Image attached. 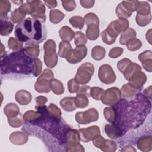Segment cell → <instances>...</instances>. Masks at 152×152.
I'll use <instances>...</instances> for the list:
<instances>
[{
	"label": "cell",
	"instance_id": "cell-32",
	"mask_svg": "<svg viewBox=\"0 0 152 152\" xmlns=\"http://www.w3.org/2000/svg\"><path fill=\"white\" fill-rule=\"evenodd\" d=\"M74 43L77 47L83 46L87 42V37L85 34L80 31H77L74 34Z\"/></svg>",
	"mask_w": 152,
	"mask_h": 152
},
{
	"label": "cell",
	"instance_id": "cell-14",
	"mask_svg": "<svg viewBox=\"0 0 152 152\" xmlns=\"http://www.w3.org/2000/svg\"><path fill=\"white\" fill-rule=\"evenodd\" d=\"M104 131L106 135L112 139L118 138L119 136L123 134V132L121 128L114 123L106 125Z\"/></svg>",
	"mask_w": 152,
	"mask_h": 152
},
{
	"label": "cell",
	"instance_id": "cell-47",
	"mask_svg": "<svg viewBox=\"0 0 152 152\" xmlns=\"http://www.w3.org/2000/svg\"><path fill=\"white\" fill-rule=\"evenodd\" d=\"M42 63L39 59L36 58L33 59V64H32V73L34 75V77L38 76L42 71Z\"/></svg>",
	"mask_w": 152,
	"mask_h": 152
},
{
	"label": "cell",
	"instance_id": "cell-53",
	"mask_svg": "<svg viewBox=\"0 0 152 152\" xmlns=\"http://www.w3.org/2000/svg\"><path fill=\"white\" fill-rule=\"evenodd\" d=\"M79 88V83L76 81L75 78H72L69 80L68 82V88L69 93H75Z\"/></svg>",
	"mask_w": 152,
	"mask_h": 152
},
{
	"label": "cell",
	"instance_id": "cell-54",
	"mask_svg": "<svg viewBox=\"0 0 152 152\" xmlns=\"http://www.w3.org/2000/svg\"><path fill=\"white\" fill-rule=\"evenodd\" d=\"M64 8L67 11H73L76 7V4L74 1H62Z\"/></svg>",
	"mask_w": 152,
	"mask_h": 152
},
{
	"label": "cell",
	"instance_id": "cell-56",
	"mask_svg": "<svg viewBox=\"0 0 152 152\" xmlns=\"http://www.w3.org/2000/svg\"><path fill=\"white\" fill-rule=\"evenodd\" d=\"M91 87L87 86H83L79 87L78 90L76 91L77 94H83L87 96V97H90V90Z\"/></svg>",
	"mask_w": 152,
	"mask_h": 152
},
{
	"label": "cell",
	"instance_id": "cell-25",
	"mask_svg": "<svg viewBox=\"0 0 152 152\" xmlns=\"http://www.w3.org/2000/svg\"><path fill=\"white\" fill-rule=\"evenodd\" d=\"M100 34L99 26L96 24H90L87 26L86 30V36L90 40H96Z\"/></svg>",
	"mask_w": 152,
	"mask_h": 152
},
{
	"label": "cell",
	"instance_id": "cell-30",
	"mask_svg": "<svg viewBox=\"0 0 152 152\" xmlns=\"http://www.w3.org/2000/svg\"><path fill=\"white\" fill-rule=\"evenodd\" d=\"M88 97L83 94H77L75 97V104L77 107L84 108L88 104Z\"/></svg>",
	"mask_w": 152,
	"mask_h": 152
},
{
	"label": "cell",
	"instance_id": "cell-35",
	"mask_svg": "<svg viewBox=\"0 0 152 152\" xmlns=\"http://www.w3.org/2000/svg\"><path fill=\"white\" fill-rule=\"evenodd\" d=\"M116 15L118 18H129L132 13L128 11L122 5V2L119 4L116 8Z\"/></svg>",
	"mask_w": 152,
	"mask_h": 152
},
{
	"label": "cell",
	"instance_id": "cell-26",
	"mask_svg": "<svg viewBox=\"0 0 152 152\" xmlns=\"http://www.w3.org/2000/svg\"><path fill=\"white\" fill-rule=\"evenodd\" d=\"M136 31L132 28H128L127 30L122 33L120 37L119 42L122 45H126L127 42L131 39L136 37Z\"/></svg>",
	"mask_w": 152,
	"mask_h": 152
},
{
	"label": "cell",
	"instance_id": "cell-38",
	"mask_svg": "<svg viewBox=\"0 0 152 152\" xmlns=\"http://www.w3.org/2000/svg\"><path fill=\"white\" fill-rule=\"evenodd\" d=\"M137 11L138 15H147L150 14V5L146 2L139 1V6Z\"/></svg>",
	"mask_w": 152,
	"mask_h": 152
},
{
	"label": "cell",
	"instance_id": "cell-57",
	"mask_svg": "<svg viewBox=\"0 0 152 152\" xmlns=\"http://www.w3.org/2000/svg\"><path fill=\"white\" fill-rule=\"evenodd\" d=\"M80 3L83 7L86 8H91L94 5L95 1H91V0H86V1L81 0L80 1Z\"/></svg>",
	"mask_w": 152,
	"mask_h": 152
},
{
	"label": "cell",
	"instance_id": "cell-15",
	"mask_svg": "<svg viewBox=\"0 0 152 152\" xmlns=\"http://www.w3.org/2000/svg\"><path fill=\"white\" fill-rule=\"evenodd\" d=\"M146 80V75L145 73L140 71L134 75L129 80V84L135 88H140L145 84Z\"/></svg>",
	"mask_w": 152,
	"mask_h": 152
},
{
	"label": "cell",
	"instance_id": "cell-8",
	"mask_svg": "<svg viewBox=\"0 0 152 152\" xmlns=\"http://www.w3.org/2000/svg\"><path fill=\"white\" fill-rule=\"evenodd\" d=\"M98 76L100 81L106 84H112L115 83L116 79L115 73L109 64H103L100 66Z\"/></svg>",
	"mask_w": 152,
	"mask_h": 152
},
{
	"label": "cell",
	"instance_id": "cell-20",
	"mask_svg": "<svg viewBox=\"0 0 152 152\" xmlns=\"http://www.w3.org/2000/svg\"><path fill=\"white\" fill-rule=\"evenodd\" d=\"M59 103L61 107L66 112L74 111L77 109V106L75 104V97H64Z\"/></svg>",
	"mask_w": 152,
	"mask_h": 152
},
{
	"label": "cell",
	"instance_id": "cell-27",
	"mask_svg": "<svg viewBox=\"0 0 152 152\" xmlns=\"http://www.w3.org/2000/svg\"><path fill=\"white\" fill-rule=\"evenodd\" d=\"M51 90L57 95L62 94L64 92V87L63 84L58 80L53 78L50 83Z\"/></svg>",
	"mask_w": 152,
	"mask_h": 152
},
{
	"label": "cell",
	"instance_id": "cell-23",
	"mask_svg": "<svg viewBox=\"0 0 152 152\" xmlns=\"http://www.w3.org/2000/svg\"><path fill=\"white\" fill-rule=\"evenodd\" d=\"M5 115L8 118H12L19 115L20 109L18 106L13 103H10L6 104L4 108Z\"/></svg>",
	"mask_w": 152,
	"mask_h": 152
},
{
	"label": "cell",
	"instance_id": "cell-6",
	"mask_svg": "<svg viewBox=\"0 0 152 152\" xmlns=\"http://www.w3.org/2000/svg\"><path fill=\"white\" fill-rule=\"evenodd\" d=\"M121 33L115 21H112L107 27L102 31L101 37L103 42L107 45H112L115 42L118 36Z\"/></svg>",
	"mask_w": 152,
	"mask_h": 152
},
{
	"label": "cell",
	"instance_id": "cell-50",
	"mask_svg": "<svg viewBox=\"0 0 152 152\" xmlns=\"http://www.w3.org/2000/svg\"><path fill=\"white\" fill-rule=\"evenodd\" d=\"M66 151H84L85 150L80 142H67L66 144Z\"/></svg>",
	"mask_w": 152,
	"mask_h": 152
},
{
	"label": "cell",
	"instance_id": "cell-11",
	"mask_svg": "<svg viewBox=\"0 0 152 152\" xmlns=\"http://www.w3.org/2000/svg\"><path fill=\"white\" fill-rule=\"evenodd\" d=\"M87 49L85 46L77 47L71 49L67 53L65 59L71 64H77L82 61L87 55Z\"/></svg>",
	"mask_w": 152,
	"mask_h": 152
},
{
	"label": "cell",
	"instance_id": "cell-19",
	"mask_svg": "<svg viewBox=\"0 0 152 152\" xmlns=\"http://www.w3.org/2000/svg\"><path fill=\"white\" fill-rule=\"evenodd\" d=\"M141 71V66L136 63L131 62L123 72L124 76L126 80L129 81L134 75Z\"/></svg>",
	"mask_w": 152,
	"mask_h": 152
},
{
	"label": "cell",
	"instance_id": "cell-33",
	"mask_svg": "<svg viewBox=\"0 0 152 152\" xmlns=\"http://www.w3.org/2000/svg\"><path fill=\"white\" fill-rule=\"evenodd\" d=\"M121 93H122L124 97L131 98L135 95V88L131 86L129 83H128L122 87L121 89Z\"/></svg>",
	"mask_w": 152,
	"mask_h": 152
},
{
	"label": "cell",
	"instance_id": "cell-18",
	"mask_svg": "<svg viewBox=\"0 0 152 152\" xmlns=\"http://www.w3.org/2000/svg\"><path fill=\"white\" fill-rule=\"evenodd\" d=\"M15 100L21 105H26L28 104L32 99L31 94L25 90L18 91L15 96Z\"/></svg>",
	"mask_w": 152,
	"mask_h": 152
},
{
	"label": "cell",
	"instance_id": "cell-10",
	"mask_svg": "<svg viewBox=\"0 0 152 152\" xmlns=\"http://www.w3.org/2000/svg\"><path fill=\"white\" fill-rule=\"evenodd\" d=\"M75 121L80 124H88L98 120L99 113L96 109L91 108L84 112H78L75 114Z\"/></svg>",
	"mask_w": 152,
	"mask_h": 152
},
{
	"label": "cell",
	"instance_id": "cell-16",
	"mask_svg": "<svg viewBox=\"0 0 152 152\" xmlns=\"http://www.w3.org/2000/svg\"><path fill=\"white\" fill-rule=\"evenodd\" d=\"M8 19H9V17L7 16L1 17L0 33L2 36L9 35L13 30L14 25Z\"/></svg>",
	"mask_w": 152,
	"mask_h": 152
},
{
	"label": "cell",
	"instance_id": "cell-55",
	"mask_svg": "<svg viewBox=\"0 0 152 152\" xmlns=\"http://www.w3.org/2000/svg\"><path fill=\"white\" fill-rule=\"evenodd\" d=\"M123 50V49L119 47L113 48L110 49L109 53V56L111 58H116L122 54Z\"/></svg>",
	"mask_w": 152,
	"mask_h": 152
},
{
	"label": "cell",
	"instance_id": "cell-59",
	"mask_svg": "<svg viewBox=\"0 0 152 152\" xmlns=\"http://www.w3.org/2000/svg\"><path fill=\"white\" fill-rule=\"evenodd\" d=\"M44 2L50 9L55 8L57 5V2L56 1H44Z\"/></svg>",
	"mask_w": 152,
	"mask_h": 152
},
{
	"label": "cell",
	"instance_id": "cell-12",
	"mask_svg": "<svg viewBox=\"0 0 152 152\" xmlns=\"http://www.w3.org/2000/svg\"><path fill=\"white\" fill-rule=\"evenodd\" d=\"M80 139L84 142H88L93 140L97 136L100 135V131L98 126L93 125L86 128L78 130Z\"/></svg>",
	"mask_w": 152,
	"mask_h": 152
},
{
	"label": "cell",
	"instance_id": "cell-13",
	"mask_svg": "<svg viewBox=\"0 0 152 152\" xmlns=\"http://www.w3.org/2000/svg\"><path fill=\"white\" fill-rule=\"evenodd\" d=\"M152 53L151 50H145L138 55V59L141 61L142 67L148 72L152 70Z\"/></svg>",
	"mask_w": 152,
	"mask_h": 152
},
{
	"label": "cell",
	"instance_id": "cell-48",
	"mask_svg": "<svg viewBox=\"0 0 152 152\" xmlns=\"http://www.w3.org/2000/svg\"><path fill=\"white\" fill-rule=\"evenodd\" d=\"M11 4L8 1H0V15L1 17H5L10 11Z\"/></svg>",
	"mask_w": 152,
	"mask_h": 152
},
{
	"label": "cell",
	"instance_id": "cell-51",
	"mask_svg": "<svg viewBox=\"0 0 152 152\" xmlns=\"http://www.w3.org/2000/svg\"><path fill=\"white\" fill-rule=\"evenodd\" d=\"M8 121L9 125L12 127H20L23 124V121L21 116H15L12 118H8Z\"/></svg>",
	"mask_w": 152,
	"mask_h": 152
},
{
	"label": "cell",
	"instance_id": "cell-1",
	"mask_svg": "<svg viewBox=\"0 0 152 152\" xmlns=\"http://www.w3.org/2000/svg\"><path fill=\"white\" fill-rule=\"evenodd\" d=\"M14 33L17 40L29 46L38 45L46 39L47 35L45 22L33 17H27L19 22L15 27Z\"/></svg>",
	"mask_w": 152,
	"mask_h": 152
},
{
	"label": "cell",
	"instance_id": "cell-7",
	"mask_svg": "<svg viewBox=\"0 0 152 152\" xmlns=\"http://www.w3.org/2000/svg\"><path fill=\"white\" fill-rule=\"evenodd\" d=\"M121 96V90L117 87H112L104 91L101 97V100L106 105L113 106L118 103Z\"/></svg>",
	"mask_w": 152,
	"mask_h": 152
},
{
	"label": "cell",
	"instance_id": "cell-36",
	"mask_svg": "<svg viewBox=\"0 0 152 152\" xmlns=\"http://www.w3.org/2000/svg\"><path fill=\"white\" fill-rule=\"evenodd\" d=\"M104 116L106 121L110 123L115 122L116 120V111L112 107H105L103 110Z\"/></svg>",
	"mask_w": 152,
	"mask_h": 152
},
{
	"label": "cell",
	"instance_id": "cell-3",
	"mask_svg": "<svg viewBox=\"0 0 152 152\" xmlns=\"http://www.w3.org/2000/svg\"><path fill=\"white\" fill-rule=\"evenodd\" d=\"M43 49L45 50L44 62L45 65L49 68H54L58 61L55 41L52 39L48 40L44 43Z\"/></svg>",
	"mask_w": 152,
	"mask_h": 152
},
{
	"label": "cell",
	"instance_id": "cell-22",
	"mask_svg": "<svg viewBox=\"0 0 152 152\" xmlns=\"http://www.w3.org/2000/svg\"><path fill=\"white\" fill-rule=\"evenodd\" d=\"M59 36L63 41L70 42L72 40L74 37L75 33L74 31L68 26H65L61 27L59 31Z\"/></svg>",
	"mask_w": 152,
	"mask_h": 152
},
{
	"label": "cell",
	"instance_id": "cell-24",
	"mask_svg": "<svg viewBox=\"0 0 152 152\" xmlns=\"http://www.w3.org/2000/svg\"><path fill=\"white\" fill-rule=\"evenodd\" d=\"M151 137L140 138L137 143L138 148L142 151H149L151 150Z\"/></svg>",
	"mask_w": 152,
	"mask_h": 152
},
{
	"label": "cell",
	"instance_id": "cell-9",
	"mask_svg": "<svg viewBox=\"0 0 152 152\" xmlns=\"http://www.w3.org/2000/svg\"><path fill=\"white\" fill-rule=\"evenodd\" d=\"M27 2L30 5L28 14L31 15L33 18H37L45 22L46 17L45 8L43 2L41 1H27Z\"/></svg>",
	"mask_w": 152,
	"mask_h": 152
},
{
	"label": "cell",
	"instance_id": "cell-58",
	"mask_svg": "<svg viewBox=\"0 0 152 152\" xmlns=\"http://www.w3.org/2000/svg\"><path fill=\"white\" fill-rule=\"evenodd\" d=\"M47 100H48V99L46 97H44V96H38V97H37L36 98V107L45 105V104L46 103Z\"/></svg>",
	"mask_w": 152,
	"mask_h": 152
},
{
	"label": "cell",
	"instance_id": "cell-29",
	"mask_svg": "<svg viewBox=\"0 0 152 152\" xmlns=\"http://www.w3.org/2000/svg\"><path fill=\"white\" fill-rule=\"evenodd\" d=\"M106 55V50L100 46H96L93 48L91 50V56L93 59L96 61H100L103 59Z\"/></svg>",
	"mask_w": 152,
	"mask_h": 152
},
{
	"label": "cell",
	"instance_id": "cell-43",
	"mask_svg": "<svg viewBox=\"0 0 152 152\" xmlns=\"http://www.w3.org/2000/svg\"><path fill=\"white\" fill-rule=\"evenodd\" d=\"M8 47L10 49L13 50H20L22 49L23 44L17 39L11 37L8 40Z\"/></svg>",
	"mask_w": 152,
	"mask_h": 152
},
{
	"label": "cell",
	"instance_id": "cell-17",
	"mask_svg": "<svg viewBox=\"0 0 152 152\" xmlns=\"http://www.w3.org/2000/svg\"><path fill=\"white\" fill-rule=\"evenodd\" d=\"M10 140L14 144L22 145L28 141V135L23 132H14L10 135Z\"/></svg>",
	"mask_w": 152,
	"mask_h": 152
},
{
	"label": "cell",
	"instance_id": "cell-2",
	"mask_svg": "<svg viewBox=\"0 0 152 152\" xmlns=\"http://www.w3.org/2000/svg\"><path fill=\"white\" fill-rule=\"evenodd\" d=\"M33 59L25 53L24 49H21L12 52L4 59H1V69L4 68V73L13 72L29 74L32 72Z\"/></svg>",
	"mask_w": 152,
	"mask_h": 152
},
{
	"label": "cell",
	"instance_id": "cell-45",
	"mask_svg": "<svg viewBox=\"0 0 152 152\" xmlns=\"http://www.w3.org/2000/svg\"><path fill=\"white\" fill-rule=\"evenodd\" d=\"M104 92V90L98 87H91L90 90V96L96 100H101L102 96Z\"/></svg>",
	"mask_w": 152,
	"mask_h": 152
},
{
	"label": "cell",
	"instance_id": "cell-52",
	"mask_svg": "<svg viewBox=\"0 0 152 152\" xmlns=\"http://www.w3.org/2000/svg\"><path fill=\"white\" fill-rule=\"evenodd\" d=\"M131 62H132V61L130 59H129L128 58H124L118 62V64H117L118 68L122 73H123L124 72V71L125 70V69L127 68V66Z\"/></svg>",
	"mask_w": 152,
	"mask_h": 152
},
{
	"label": "cell",
	"instance_id": "cell-46",
	"mask_svg": "<svg viewBox=\"0 0 152 152\" xmlns=\"http://www.w3.org/2000/svg\"><path fill=\"white\" fill-rule=\"evenodd\" d=\"M151 20V14L147 15H140L137 14L136 22L140 26H145L148 24Z\"/></svg>",
	"mask_w": 152,
	"mask_h": 152
},
{
	"label": "cell",
	"instance_id": "cell-61",
	"mask_svg": "<svg viewBox=\"0 0 152 152\" xmlns=\"http://www.w3.org/2000/svg\"><path fill=\"white\" fill-rule=\"evenodd\" d=\"M12 2L16 4L17 5H20V3H23V1H12Z\"/></svg>",
	"mask_w": 152,
	"mask_h": 152
},
{
	"label": "cell",
	"instance_id": "cell-60",
	"mask_svg": "<svg viewBox=\"0 0 152 152\" xmlns=\"http://www.w3.org/2000/svg\"><path fill=\"white\" fill-rule=\"evenodd\" d=\"M151 30L150 29L148 30V31L147 32V34H146V39L148 41L150 44H151Z\"/></svg>",
	"mask_w": 152,
	"mask_h": 152
},
{
	"label": "cell",
	"instance_id": "cell-4",
	"mask_svg": "<svg viewBox=\"0 0 152 152\" xmlns=\"http://www.w3.org/2000/svg\"><path fill=\"white\" fill-rule=\"evenodd\" d=\"M53 78V72L48 69H45L39 76L35 83L34 88L39 93H49L50 91V83Z\"/></svg>",
	"mask_w": 152,
	"mask_h": 152
},
{
	"label": "cell",
	"instance_id": "cell-49",
	"mask_svg": "<svg viewBox=\"0 0 152 152\" xmlns=\"http://www.w3.org/2000/svg\"><path fill=\"white\" fill-rule=\"evenodd\" d=\"M116 144L114 141L109 140H105L104 143L101 150L103 151L113 152L116 151Z\"/></svg>",
	"mask_w": 152,
	"mask_h": 152
},
{
	"label": "cell",
	"instance_id": "cell-34",
	"mask_svg": "<svg viewBox=\"0 0 152 152\" xmlns=\"http://www.w3.org/2000/svg\"><path fill=\"white\" fill-rule=\"evenodd\" d=\"M48 113L49 116L60 120L61 119V112L60 109L53 103H50L48 107Z\"/></svg>",
	"mask_w": 152,
	"mask_h": 152
},
{
	"label": "cell",
	"instance_id": "cell-21",
	"mask_svg": "<svg viewBox=\"0 0 152 152\" xmlns=\"http://www.w3.org/2000/svg\"><path fill=\"white\" fill-rule=\"evenodd\" d=\"M27 14L26 10L21 5L18 8L15 9L12 12L10 19L14 23H18L24 20V18Z\"/></svg>",
	"mask_w": 152,
	"mask_h": 152
},
{
	"label": "cell",
	"instance_id": "cell-37",
	"mask_svg": "<svg viewBox=\"0 0 152 152\" xmlns=\"http://www.w3.org/2000/svg\"><path fill=\"white\" fill-rule=\"evenodd\" d=\"M127 49L130 51H135L140 49L142 46V43L140 40L137 38H133L129 40L126 43Z\"/></svg>",
	"mask_w": 152,
	"mask_h": 152
},
{
	"label": "cell",
	"instance_id": "cell-39",
	"mask_svg": "<svg viewBox=\"0 0 152 152\" xmlns=\"http://www.w3.org/2000/svg\"><path fill=\"white\" fill-rule=\"evenodd\" d=\"M25 53L32 59H36L39 55L40 50L38 45H33L26 48L24 49Z\"/></svg>",
	"mask_w": 152,
	"mask_h": 152
},
{
	"label": "cell",
	"instance_id": "cell-44",
	"mask_svg": "<svg viewBox=\"0 0 152 152\" xmlns=\"http://www.w3.org/2000/svg\"><path fill=\"white\" fill-rule=\"evenodd\" d=\"M122 4L124 7L131 13L135 11H137L139 6V1H124L122 2Z\"/></svg>",
	"mask_w": 152,
	"mask_h": 152
},
{
	"label": "cell",
	"instance_id": "cell-31",
	"mask_svg": "<svg viewBox=\"0 0 152 152\" xmlns=\"http://www.w3.org/2000/svg\"><path fill=\"white\" fill-rule=\"evenodd\" d=\"M59 51L58 55L60 57L65 58L68 52L72 49V46L68 42L62 41L61 42L59 45Z\"/></svg>",
	"mask_w": 152,
	"mask_h": 152
},
{
	"label": "cell",
	"instance_id": "cell-5",
	"mask_svg": "<svg viewBox=\"0 0 152 152\" xmlns=\"http://www.w3.org/2000/svg\"><path fill=\"white\" fill-rule=\"evenodd\" d=\"M94 71V68L92 64L89 62L83 63L78 68L74 78L79 84H87L91 80Z\"/></svg>",
	"mask_w": 152,
	"mask_h": 152
},
{
	"label": "cell",
	"instance_id": "cell-42",
	"mask_svg": "<svg viewBox=\"0 0 152 152\" xmlns=\"http://www.w3.org/2000/svg\"><path fill=\"white\" fill-rule=\"evenodd\" d=\"M84 23L88 26L90 24H96L99 26V19L98 17L94 13H88L84 16Z\"/></svg>",
	"mask_w": 152,
	"mask_h": 152
},
{
	"label": "cell",
	"instance_id": "cell-28",
	"mask_svg": "<svg viewBox=\"0 0 152 152\" xmlns=\"http://www.w3.org/2000/svg\"><path fill=\"white\" fill-rule=\"evenodd\" d=\"M65 17V14L58 10H52L49 12V20L53 24H58Z\"/></svg>",
	"mask_w": 152,
	"mask_h": 152
},
{
	"label": "cell",
	"instance_id": "cell-41",
	"mask_svg": "<svg viewBox=\"0 0 152 152\" xmlns=\"http://www.w3.org/2000/svg\"><path fill=\"white\" fill-rule=\"evenodd\" d=\"M42 116V114L39 112H34L33 110H29L26 112L24 116L23 119L26 122H31L39 119Z\"/></svg>",
	"mask_w": 152,
	"mask_h": 152
},
{
	"label": "cell",
	"instance_id": "cell-40",
	"mask_svg": "<svg viewBox=\"0 0 152 152\" xmlns=\"http://www.w3.org/2000/svg\"><path fill=\"white\" fill-rule=\"evenodd\" d=\"M69 23L75 28L82 29L84 25V18L80 16H73L69 19Z\"/></svg>",
	"mask_w": 152,
	"mask_h": 152
}]
</instances>
